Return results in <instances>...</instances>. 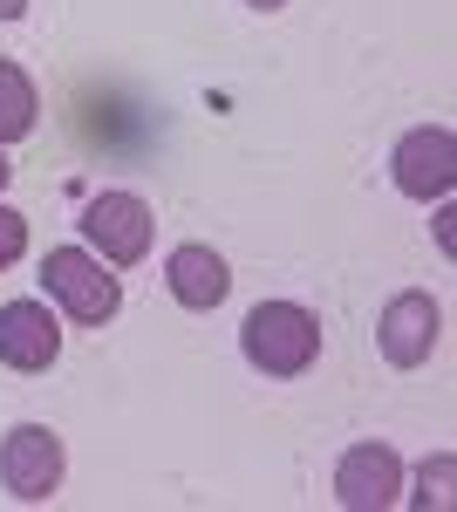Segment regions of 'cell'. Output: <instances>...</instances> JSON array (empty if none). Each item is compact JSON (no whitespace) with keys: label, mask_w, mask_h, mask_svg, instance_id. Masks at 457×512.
I'll use <instances>...</instances> for the list:
<instances>
[{"label":"cell","mask_w":457,"mask_h":512,"mask_svg":"<svg viewBox=\"0 0 457 512\" xmlns=\"http://www.w3.org/2000/svg\"><path fill=\"white\" fill-rule=\"evenodd\" d=\"M239 349L260 376H307L321 362V321L301 301H260L239 328Z\"/></svg>","instance_id":"6da1fadb"},{"label":"cell","mask_w":457,"mask_h":512,"mask_svg":"<svg viewBox=\"0 0 457 512\" xmlns=\"http://www.w3.org/2000/svg\"><path fill=\"white\" fill-rule=\"evenodd\" d=\"M41 287H48V301L69 321H82V328H103V321H116V308H123V280L103 274V260L82 253V246H55V253L41 260Z\"/></svg>","instance_id":"7a4b0ae2"},{"label":"cell","mask_w":457,"mask_h":512,"mask_svg":"<svg viewBox=\"0 0 457 512\" xmlns=\"http://www.w3.org/2000/svg\"><path fill=\"white\" fill-rule=\"evenodd\" d=\"M62 478H69V451H62V437L48 431V424H14V431L0 437V485L14 492V499H55L62 492Z\"/></svg>","instance_id":"3957f363"},{"label":"cell","mask_w":457,"mask_h":512,"mask_svg":"<svg viewBox=\"0 0 457 512\" xmlns=\"http://www.w3.org/2000/svg\"><path fill=\"white\" fill-rule=\"evenodd\" d=\"M82 239L103 267H137L151 253V205L137 192H96L82 205Z\"/></svg>","instance_id":"277c9868"},{"label":"cell","mask_w":457,"mask_h":512,"mask_svg":"<svg viewBox=\"0 0 457 512\" xmlns=\"http://www.w3.org/2000/svg\"><path fill=\"white\" fill-rule=\"evenodd\" d=\"M389 178H396V192L430 205V198H444L457 185V137L444 123H417L396 151H389Z\"/></svg>","instance_id":"5b68a950"},{"label":"cell","mask_w":457,"mask_h":512,"mask_svg":"<svg viewBox=\"0 0 457 512\" xmlns=\"http://www.w3.org/2000/svg\"><path fill=\"white\" fill-rule=\"evenodd\" d=\"M437 335H444V315H437L430 294H396L376 321V349L389 369H423L430 349H437Z\"/></svg>","instance_id":"8992f818"},{"label":"cell","mask_w":457,"mask_h":512,"mask_svg":"<svg viewBox=\"0 0 457 512\" xmlns=\"http://www.w3.org/2000/svg\"><path fill=\"white\" fill-rule=\"evenodd\" d=\"M55 355H62V328H55V308L48 301H7L0 308V362L14 376L55 369Z\"/></svg>","instance_id":"52a82bcc"},{"label":"cell","mask_w":457,"mask_h":512,"mask_svg":"<svg viewBox=\"0 0 457 512\" xmlns=\"http://www.w3.org/2000/svg\"><path fill=\"white\" fill-rule=\"evenodd\" d=\"M396 492H403L396 451L389 444H348L342 465H335V499L348 512H382V506H396Z\"/></svg>","instance_id":"ba28073f"},{"label":"cell","mask_w":457,"mask_h":512,"mask_svg":"<svg viewBox=\"0 0 457 512\" xmlns=\"http://www.w3.org/2000/svg\"><path fill=\"white\" fill-rule=\"evenodd\" d=\"M164 287H171V301L178 308H191V315H212L219 301L232 294V274H226V260L212 253V246H178L171 260H164Z\"/></svg>","instance_id":"9c48e42d"},{"label":"cell","mask_w":457,"mask_h":512,"mask_svg":"<svg viewBox=\"0 0 457 512\" xmlns=\"http://www.w3.org/2000/svg\"><path fill=\"white\" fill-rule=\"evenodd\" d=\"M35 82H28V69L21 62H0V144H21V137H35Z\"/></svg>","instance_id":"30bf717a"},{"label":"cell","mask_w":457,"mask_h":512,"mask_svg":"<svg viewBox=\"0 0 457 512\" xmlns=\"http://www.w3.org/2000/svg\"><path fill=\"white\" fill-rule=\"evenodd\" d=\"M417 506L430 512V506H451V451L437 458V465H423V478H417Z\"/></svg>","instance_id":"8fae6325"},{"label":"cell","mask_w":457,"mask_h":512,"mask_svg":"<svg viewBox=\"0 0 457 512\" xmlns=\"http://www.w3.org/2000/svg\"><path fill=\"white\" fill-rule=\"evenodd\" d=\"M21 253H28V219L14 205H0V267H14Z\"/></svg>","instance_id":"7c38bea8"},{"label":"cell","mask_w":457,"mask_h":512,"mask_svg":"<svg viewBox=\"0 0 457 512\" xmlns=\"http://www.w3.org/2000/svg\"><path fill=\"white\" fill-rule=\"evenodd\" d=\"M28 14V0H0V21H21Z\"/></svg>","instance_id":"4fadbf2b"},{"label":"cell","mask_w":457,"mask_h":512,"mask_svg":"<svg viewBox=\"0 0 457 512\" xmlns=\"http://www.w3.org/2000/svg\"><path fill=\"white\" fill-rule=\"evenodd\" d=\"M246 7H260V14H273V7H287V0H246Z\"/></svg>","instance_id":"5bb4252c"},{"label":"cell","mask_w":457,"mask_h":512,"mask_svg":"<svg viewBox=\"0 0 457 512\" xmlns=\"http://www.w3.org/2000/svg\"><path fill=\"white\" fill-rule=\"evenodd\" d=\"M7 178H14V164H7V158H0V192H7Z\"/></svg>","instance_id":"9a60e30c"}]
</instances>
